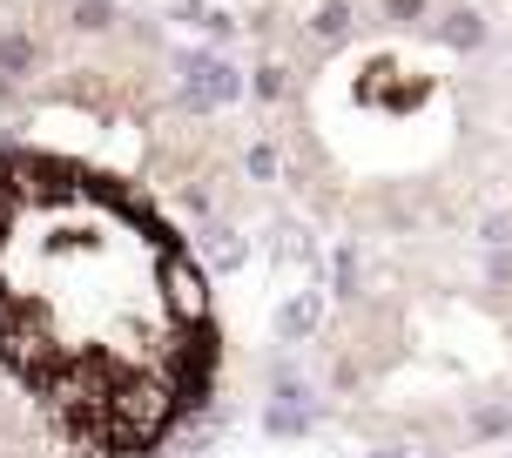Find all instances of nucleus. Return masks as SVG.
Masks as SVG:
<instances>
[{"label": "nucleus", "mask_w": 512, "mask_h": 458, "mask_svg": "<svg viewBox=\"0 0 512 458\" xmlns=\"http://www.w3.org/2000/svg\"><path fill=\"white\" fill-rule=\"evenodd\" d=\"M34 452H41V432L21 418L14 398H0V458H34Z\"/></svg>", "instance_id": "2"}, {"label": "nucleus", "mask_w": 512, "mask_h": 458, "mask_svg": "<svg viewBox=\"0 0 512 458\" xmlns=\"http://www.w3.org/2000/svg\"><path fill=\"white\" fill-rule=\"evenodd\" d=\"M0 371L61 445L149 458L216 378L196 256L81 155H0Z\"/></svg>", "instance_id": "1"}]
</instances>
